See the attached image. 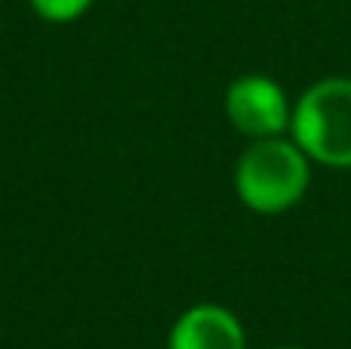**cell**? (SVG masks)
Listing matches in <instances>:
<instances>
[{
	"instance_id": "cell-1",
	"label": "cell",
	"mask_w": 351,
	"mask_h": 349,
	"mask_svg": "<svg viewBox=\"0 0 351 349\" xmlns=\"http://www.w3.org/2000/svg\"><path fill=\"white\" fill-rule=\"evenodd\" d=\"M308 155L284 136L253 139L234 167L237 198L256 214H284L296 207L308 192Z\"/></svg>"
},
{
	"instance_id": "cell-2",
	"label": "cell",
	"mask_w": 351,
	"mask_h": 349,
	"mask_svg": "<svg viewBox=\"0 0 351 349\" xmlns=\"http://www.w3.org/2000/svg\"><path fill=\"white\" fill-rule=\"evenodd\" d=\"M293 142L324 167H351V78H324L293 105Z\"/></svg>"
},
{
	"instance_id": "cell-3",
	"label": "cell",
	"mask_w": 351,
	"mask_h": 349,
	"mask_svg": "<svg viewBox=\"0 0 351 349\" xmlns=\"http://www.w3.org/2000/svg\"><path fill=\"white\" fill-rule=\"evenodd\" d=\"M225 115L237 133L250 139H268L290 127L293 109L278 80L265 74H243L225 93Z\"/></svg>"
},
{
	"instance_id": "cell-4",
	"label": "cell",
	"mask_w": 351,
	"mask_h": 349,
	"mask_svg": "<svg viewBox=\"0 0 351 349\" xmlns=\"http://www.w3.org/2000/svg\"><path fill=\"white\" fill-rule=\"evenodd\" d=\"M170 349H243V328L225 306L200 303L173 325Z\"/></svg>"
},
{
	"instance_id": "cell-5",
	"label": "cell",
	"mask_w": 351,
	"mask_h": 349,
	"mask_svg": "<svg viewBox=\"0 0 351 349\" xmlns=\"http://www.w3.org/2000/svg\"><path fill=\"white\" fill-rule=\"evenodd\" d=\"M93 0H31L37 16L47 22H74L90 10Z\"/></svg>"
},
{
	"instance_id": "cell-6",
	"label": "cell",
	"mask_w": 351,
	"mask_h": 349,
	"mask_svg": "<svg viewBox=\"0 0 351 349\" xmlns=\"http://www.w3.org/2000/svg\"><path fill=\"white\" fill-rule=\"evenodd\" d=\"M284 349H299V346H284Z\"/></svg>"
}]
</instances>
